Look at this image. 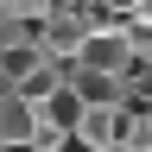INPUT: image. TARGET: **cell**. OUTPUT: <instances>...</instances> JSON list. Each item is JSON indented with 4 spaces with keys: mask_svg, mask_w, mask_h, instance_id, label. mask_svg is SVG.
Segmentation results:
<instances>
[{
    "mask_svg": "<svg viewBox=\"0 0 152 152\" xmlns=\"http://www.w3.org/2000/svg\"><path fill=\"white\" fill-rule=\"evenodd\" d=\"M133 64H140V57H133V45H127V26L121 32H95L89 38V51H83V70H95V76H133Z\"/></svg>",
    "mask_w": 152,
    "mask_h": 152,
    "instance_id": "6da1fadb",
    "label": "cell"
},
{
    "mask_svg": "<svg viewBox=\"0 0 152 152\" xmlns=\"http://www.w3.org/2000/svg\"><path fill=\"white\" fill-rule=\"evenodd\" d=\"M38 133H45L38 108L19 102V95H7V102H0V146H38Z\"/></svg>",
    "mask_w": 152,
    "mask_h": 152,
    "instance_id": "7a4b0ae2",
    "label": "cell"
},
{
    "mask_svg": "<svg viewBox=\"0 0 152 152\" xmlns=\"http://www.w3.org/2000/svg\"><path fill=\"white\" fill-rule=\"evenodd\" d=\"M70 89L83 95L89 108H127V83H121V76H95V70L76 64V70H70Z\"/></svg>",
    "mask_w": 152,
    "mask_h": 152,
    "instance_id": "3957f363",
    "label": "cell"
}]
</instances>
